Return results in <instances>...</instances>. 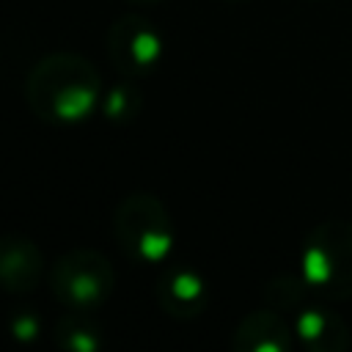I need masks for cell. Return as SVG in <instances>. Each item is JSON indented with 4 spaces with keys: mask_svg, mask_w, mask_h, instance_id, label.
<instances>
[{
    "mask_svg": "<svg viewBox=\"0 0 352 352\" xmlns=\"http://www.w3.org/2000/svg\"><path fill=\"white\" fill-rule=\"evenodd\" d=\"M154 297L160 308L173 319H195L204 314L209 302V289L201 272L187 264H170L154 286Z\"/></svg>",
    "mask_w": 352,
    "mask_h": 352,
    "instance_id": "6",
    "label": "cell"
},
{
    "mask_svg": "<svg viewBox=\"0 0 352 352\" xmlns=\"http://www.w3.org/2000/svg\"><path fill=\"white\" fill-rule=\"evenodd\" d=\"M113 236L135 264H162L176 242V228L165 204L151 192L121 198L113 212Z\"/></svg>",
    "mask_w": 352,
    "mask_h": 352,
    "instance_id": "3",
    "label": "cell"
},
{
    "mask_svg": "<svg viewBox=\"0 0 352 352\" xmlns=\"http://www.w3.org/2000/svg\"><path fill=\"white\" fill-rule=\"evenodd\" d=\"M116 272L94 248H74L50 267V289L69 311H96L113 294Z\"/></svg>",
    "mask_w": 352,
    "mask_h": 352,
    "instance_id": "4",
    "label": "cell"
},
{
    "mask_svg": "<svg viewBox=\"0 0 352 352\" xmlns=\"http://www.w3.org/2000/svg\"><path fill=\"white\" fill-rule=\"evenodd\" d=\"M107 58L116 72L126 77H143L157 69L162 58V38L146 16L126 14L107 30Z\"/></svg>",
    "mask_w": 352,
    "mask_h": 352,
    "instance_id": "5",
    "label": "cell"
},
{
    "mask_svg": "<svg viewBox=\"0 0 352 352\" xmlns=\"http://www.w3.org/2000/svg\"><path fill=\"white\" fill-rule=\"evenodd\" d=\"M44 278V253L25 234L0 236V286L11 294L33 292Z\"/></svg>",
    "mask_w": 352,
    "mask_h": 352,
    "instance_id": "7",
    "label": "cell"
},
{
    "mask_svg": "<svg viewBox=\"0 0 352 352\" xmlns=\"http://www.w3.org/2000/svg\"><path fill=\"white\" fill-rule=\"evenodd\" d=\"M102 330L88 319V311H69L55 324V344L69 352H96L102 346Z\"/></svg>",
    "mask_w": 352,
    "mask_h": 352,
    "instance_id": "10",
    "label": "cell"
},
{
    "mask_svg": "<svg viewBox=\"0 0 352 352\" xmlns=\"http://www.w3.org/2000/svg\"><path fill=\"white\" fill-rule=\"evenodd\" d=\"M25 99L47 124H80L102 99V74L80 52H50L28 72Z\"/></svg>",
    "mask_w": 352,
    "mask_h": 352,
    "instance_id": "1",
    "label": "cell"
},
{
    "mask_svg": "<svg viewBox=\"0 0 352 352\" xmlns=\"http://www.w3.org/2000/svg\"><path fill=\"white\" fill-rule=\"evenodd\" d=\"M102 99H104V104H102L104 116L113 118V121H126L140 110V94L129 82H121V85L110 88L107 94H102Z\"/></svg>",
    "mask_w": 352,
    "mask_h": 352,
    "instance_id": "11",
    "label": "cell"
},
{
    "mask_svg": "<svg viewBox=\"0 0 352 352\" xmlns=\"http://www.w3.org/2000/svg\"><path fill=\"white\" fill-rule=\"evenodd\" d=\"M294 333L314 352H341L349 346L346 322L324 305L300 302L294 316Z\"/></svg>",
    "mask_w": 352,
    "mask_h": 352,
    "instance_id": "9",
    "label": "cell"
},
{
    "mask_svg": "<svg viewBox=\"0 0 352 352\" xmlns=\"http://www.w3.org/2000/svg\"><path fill=\"white\" fill-rule=\"evenodd\" d=\"M294 341L297 333L272 305L250 311L231 336V346L236 352H289Z\"/></svg>",
    "mask_w": 352,
    "mask_h": 352,
    "instance_id": "8",
    "label": "cell"
},
{
    "mask_svg": "<svg viewBox=\"0 0 352 352\" xmlns=\"http://www.w3.org/2000/svg\"><path fill=\"white\" fill-rule=\"evenodd\" d=\"M11 330H14V336L16 338H22V341H28V338H33L36 336V330H38V322L28 314V311H22L14 322H11Z\"/></svg>",
    "mask_w": 352,
    "mask_h": 352,
    "instance_id": "12",
    "label": "cell"
},
{
    "mask_svg": "<svg viewBox=\"0 0 352 352\" xmlns=\"http://www.w3.org/2000/svg\"><path fill=\"white\" fill-rule=\"evenodd\" d=\"M135 3H160V0H135Z\"/></svg>",
    "mask_w": 352,
    "mask_h": 352,
    "instance_id": "13",
    "label": "cell"
},
{
    "mask_svg": "<svg viewBox=\"0 0 352 352\" xmlns=\"http://www.w3.org/2000/svg\"><path fill=\"white\" fill-rule=\"evenodd\" d=\"M300 278L324 300H352V223L314 226L300 250Z\"/></svg>",
    "mask_w": 352,
    "mask_h": 352,
    "instance_id": "2",
    "label": "cell"
}]
</instances>
